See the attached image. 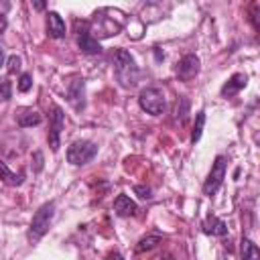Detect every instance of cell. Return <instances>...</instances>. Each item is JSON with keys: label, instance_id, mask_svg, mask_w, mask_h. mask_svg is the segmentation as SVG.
Here are the masks:
<instances>
[{"label": "cell", "instance_id": "cell-1", "mask_svg": "<svg viewBox=\"0 0 260 260\" xmlns=\"http://www.w3.org/2000/svg\"><path fill=\"white\" fill-rule=\"evenodd\" d=\"M114 75L122 87H134L138 81V65L134 57L124 49L114 51Z\"/></svg>", "mask_w": 260, "mask_h": 260}, {"label": "cell", "instance_id": "cell-2", "mask_svg": "<svg viewBox=\"0 0 260 260\" xmlns=\"http://www.w3.org/2000/svg\"><path fill=\"white\" fill-rule=\"evenodd\" d=\"M53 215H55V201H47L43 203L37 213L32 215V221H30V228H28V242H39L51 228V221H53Z\"/></svg>", "mask_w": 260, "mask_h": 260}, {"label": "cell", "instance_id": "cell-3", "mask_svg": "<svg viewBox=\"0 0 260 260\" xmlns=\"http://www.w3.org/2000/svg\"><path fill=\"white\" fill-rule=\"evenodd\" d=\"M120 10H112V8H104L100 12H95V20H93V28L98 30L100 37H112L118 35L124 26L122 18H114Z\"/></svg>", "mask_w": 260, "mask_h": 260}, {"label": "cell", "instance_id": "cell-4", "mask_svg": "<svg viewBox=\"0 0 260 260\" xmlns=\"http://www.w3.org/2000/svg\"><path fill=\"white\" fill-rule=\"evenodd\" d=\"M95 154H98V144L91 140H75L67 148V160L75 167L87 165Z\"/></svg>", "mask_w": 260, "mask_h": 260}, {"label": "cell", "instance_id": "cell-5", "mask_svg": "<svg viewBox=\"0 0 260 260\" xmlns=\"http://www.w3.org/2000/svg\"><path fill=\"white\" fill-rule=\"evenodd\" d=\"M63 128H65V114L57 104H53L49 108V134H47V140H49V146L53 152L59 150Z\"/></svg>", "mask_w": 260, "mask_h": 260}, {"label": "cell", "instance_id": "cell-6", "mask_svg": "<svg viewBox=\"0 0 260 260\" xmlns=\"http://www.w3.org/2000/svg\"><path fill=\"white\" fill-rule=\"evenodd\" d=\"M138 104H140V108H142L144 112H148V114H152V116H158V114L165 112V95H162V91L156 89V87H146V89H142L140 95H138Z\"/></svg>", "mask_w": 260, "mask_h": 260}, {"label": "cell", "instance_id": "cell-7", "mask_svg": "<svg viewBox=\"0 0 260 260\" xmlns=\"http://www.w3.org/2000/svg\"><path fill=\"white\" fill-rule=\"evenodd\" d=\"M225 167H228L225 156H221V154L215 156V160L211 165V171H209V175H207V179L203 183V193L205 195H213L221 187V183L225 179Z\"/></svg>", "mask_w": 260, "mask_h": 260}, {"label": "cell", "instance_id": "cell-8", "mask_svg": "<svg viewBox=\"0 0 260 260\" xmlns=\"http://www.w3.org/2000/svg\"><path fill=\"white\" fill-rule=\"evenodd\" d=\"M75 32H77V45H79L81 53H85V55H98L102 51L100 41L95 37H91L89 22H81V28L75 26Z\"/></svg>", "mask_w": 260, "mask_h": 260}, {"label": "cell", "instance_id": "cell-9", "mask_svg": "<svg viewBox=\"0 0 260 260\" xmlns=\"http://www.w3.org/2000/svg\"><path fill=\"white\" fill-rule=\"evenodd\" d=\"M175 73L181 81H191L197 73H199V57L197 55H185L179 59Z\"/></svg>", "mask_w": 260, "mask_h": 260}, {"label": "cell", "instance_id": "cell-10", "mask_svg": "<svg viewBox=\"0 0 260 260\" xmlns=\"http://www.w3.org/2000/svg\"><path fill=\"white\" fill-rule=\"evenodd\" d=\"M85 85H83V79L81 77H73L71 81H69V85H67V98H69V102H71V106L79 112V110H83V106H85V89H83Z\"/></svg>", "mask_w": 260, "mask_h": 260}, {"label": "cell", "instance_id": "cell-11", "mask_svg": "<svg viewBox=\"0 0 260 260\" xmlns=\"http://www.w3.org/2000/svg\"><path fill=\"white\" fill-rule=\"evenodd\" d=\"M14 118H16V124L22 126V128H30V126H39L43 122V116L35 110V108H18L14 112Z\"/></svg>", "mask_w": 260, "mask_h": 260}, {"label": "cell", "instance_id": "cell-12", "mask_svg": "<svg viewBox=\"0 0 260 260\" xmlns=\"http://www.w3.org/2000/svg\"><path fill=\"white\" fill-rule=\"evenodd\" d=\"M246 83H248V75H246V73H234V75L223 83L221 95H223V98H232V95H236L238 91H242V89L246 87Z\"/></svg>", "mask_w": 260, "mask_h": 260}, {"label": "cell", "instance_id": "cell-13", "mask_svg": "<svg viewBox=\"0 0 260 260\" xmlns=\"http://www.w3.org/2000/svg\"><path fill=\"white\" fill-rule=\"evenodd\" d=\"M114 211H116V215H120V217H130V215H136V211H138V205L128 197V195H118L116 199H114Z\"/></svg>", "mask_w": 260, "mask_h": 260}, {"label": "cell", "instance_id": "cell-14", "mask_svg": "<svg viewBox=\"0 0 260 260\" xmlns=\"http://www.w3.org/2000/svg\"><path fill=\"white\" fill-rule=\"evenodd\" d=\"M47 35L51 39L65 37V22L57 12H47Z\"/></svg>", "mask_w": 260, "mask_h": 260}, {"label": "cell", "instance_id": "cell-15", "mask_svg": "<svg viewBox=\"0 0 260 260\" xmlns=\"http://www.w3.org/2000/svg\"><path fill=\"white\" fill-rule=\"evenodd\" d=\"M201 228H203V234H207V236H219V238H221V236L228 234L225 221H221V219L215 217V215H207Z\"/></svg>", "mask_w": 260, "mask_h": 260}, {"label": "cell", "instance_id": "cell-16", "mask_svg": "<svg viewBox=\"0 0 260 260\" xmlns=\"http://www.w3.org/2000/svg\"><path fill=\"white\" fill-rule=\"evenodd\" d=\"M0 179H2L6 185H10V187H16V185H20V183H22L24 175H22V173H12V171L8 169V165L0 160Z\"/></svg>", "mask_w": 260, "mask_h": 260}, {"label": "cell", "instance_id": "cell-17", "mask_svg": "<svg viewBox=\"0 0 260 260\" xmlns=\"http://www.w3.org/2000/svg\"><path fill=\"white\" fill-rule=\"evenodd\" d=\"M242 260H260V250L252 240L242 242Z\"/></svg>", "mask_w": 260, "mask_h": 260}, {"label": "cell", "instance_id": "cell-18", "mask_svg": "<svg viewBox=\"0 0 260 260\" xmlns=\"http://www.w3.org/2000/svg\"><path fill=\"white\" fill-rule=\"evenodd\" d=\"M203 126H205V112L201 110V112H197V116H195V124H193V130H191V142H193V144L201 138Z\"/></svg>", "mask_w": 260, "mask_h": 260}, {"label": "cell", "instance_id": "cell-19", "mask_svg": "<svg viewBox=\"0 0 260 260\" xmlns=\"http://www.w3.org/2000/svg\"><path fill=\"white\" fill-rule=\"evenodd\" d=\"M156 244H160V238H158V236H146V238H142V240L138 242V246H136V252L152 250Z\"/></svg>", "mask_w": 260, "mask_h": 260}, {"label": "cell", "instance_id": "cell-20", "mask_svg": "<svg viewBox=\"0 0 260 260\" xmlns=\"http://www.w3.org/2000/svg\"><path fill=\"white\" fill-rule=\"evenodd\" d=\"M20 63H22V59H20L18 55H10V57H8V63H6V65H8L6 71H8L10 75L18 73V71H20Z\"/></svg>", "mask_w": 260, "mask_h": 260}, {"label": "cell", "instance_id": "cell-21", "mask_svg": "<svg viewBox=\"0 0 260 260\" xmlns=\"http://www.w3.org/2000/svg\"><path fill=\"white\" fill-rule=\"evenodd\" d=\"M30 87H32V75L30 73H22L20 79H18V91L26 93Z\"/></svg>", "mask_w": 260, "mask_h": 260}, {"label": "cell", "instance_id": "cell-22", "mask_svg": "<svg viewBox=\"0 0 260 260\" xmlns=\"http://www.w3.org/2000/svg\"><path fill=\"white\" fill-rule=\"evenodd\" d=\"M12 95V85L8 79H2L0 81V102H8Z\"/></svg>", "mask_w": 260, "mask_h": 260}, {"label": "cell", "instance_id": "cell-23", "mask_svg": "<svg viewBox=\"0 0 260 260\" xmlns=\"http://www.w3.org/2000/svg\"><path fill=\"white\" fill-rule=\"evenodd\" d=\"M134 193H138V197H140V199H150V189H148V187L136 185V187H134Z\"/></svg>", "mask_w": 260, "mask_h": 260}, {"label": "cell", "instance_id": "cell-24", "mask_svg": "<svg viewBox=\"0 0 260 260\" xmlns=\"http://www.w3.org/2000/svg\"><path fill=\"white\" fill-rule=\"evenodd\" d=\"M32 158H35V171L39 173V171L43 169V152H39V150H37V152L32 154Z\"/></svg>", "mask_w": 260, "mask_h": 260}, {"label": "cell", "instance_id": "cell-25", "mask_svg": "<svg viewBox=\"0 0 260 260\" xmlns=\"http://www.w3.org/2000/svg\"><path fill=\"white\" fill-rule=\"evenodd\" d=\"M106 260H124V258H122L120 252H110V254L106 256Z\"/></svg>", "mask_w": 260, "mask_h": 260}, {"label": "cell", "instance_id": "cell-26", "mask_svg": "<svg viewBox=\"0 0 260 260\" xmlns=\"http://www.w3.org/2000/svg\"><path fill=\"white\" fill-rule=\"evenodd\" d=\"M6 24H8V22H6V16H4L2 12H0V35H2L4 30H6Z\"/></svg>", "mask_w": 260, "mask_h": 260}, {"label": "cell", "instance_id": "cell-27", "mask_svg": "<svg viewBox=\"0 0 260 260\" xmlns=\"http://www.w3.org/2000/svg\"><path fill=\"white\" fill-rule=\"evenodd\" d=\"M2 65H4V49L0 47V67H2Z\"/></svg>", "mask_w": 260, "mask_h": 260}, {"label": "cell", "instance_id": "cell-28", "mask_svg": "<svg viewBox=\"0 0 260 260\" xmlns=\"http://www.w3.org/2000/svg\"><path fill=\"white\" fill-rule=\"evenodd\" d=\"M35 8H37V10H43V8H45V4H43V2H35Z\"/></svg>", "mask_w": 260, "mask_h": 260}]
</instances>
